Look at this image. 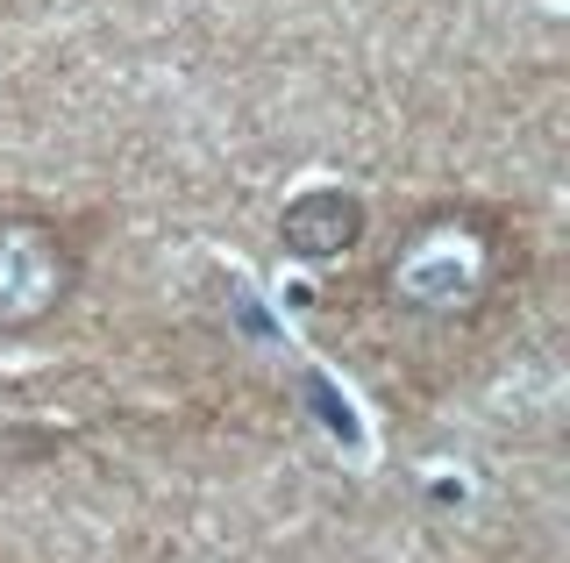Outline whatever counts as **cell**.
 <instances>
[{
    "instance_id": "6da1fadb",
    "label": "cell",
    "mask_w": 570,
    "mask_h": 563,
    "mask_svg": "<svg viewBox=\"0 0 570 563\" xmlns=\"http://www.w3.org/2000/svg\"><path fill=\"white\" fill-rule=\"evenodd\" d=\"M356 228H364V207L343 200V192H314V200H299L293 215H285V243L293 250H343V243H356Z\"/></svg>"
}]
</instances>
